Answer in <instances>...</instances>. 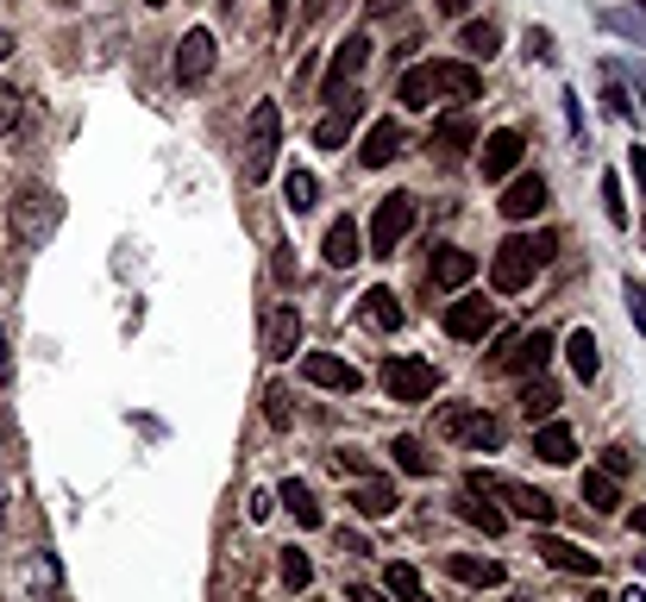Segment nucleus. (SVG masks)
<instances>
[{
  "label": "nucleus",
  "mask_w": 646,
  "mask_h": 602,
  "mask_svg": "<svg viewBox=\"0 0 646 602\" xmlns=\"http://www.w3.org/2000/svg\"><path fill=\"white\" fill-rule=\"evenodd\" d=\"M477 88H484L477 63H414L409 76L395 82V101L414 107V114H427L433 101H470Z\"/></svg>",
  "instance_id": "1"
},
{
  "label": "nucleus",
  "mask_w": 646,
  "mask_h": 602,
  "mask_svg": "<svg viewBox=\"0 0 646 602\" xmlns=\"http://www.w3.org/2000/svg\"><path fill=\"white\" fill-rule=\"evenodd\" d=\"M552 252H559V239H552V233L502 239V245H496V257H490V283H496V295H521L533 276L552 264Z\"/></svg>",
  "instance_id": "2"
},
{
  "label": "nucleus",
  "mask_w": 646,
  "mask_h": 602,
  "mask_svg": "<svg viewBox=\"0 0 646 602\" xmlns=\"http://www.w3.org/2000/svg\"><path fill=\"white\" fill-rule=\"evenodd\" d=\"M276 151H283V107L276 101H257L252 119H245V182H271L276 170Z\"/></svg>",
  "instance_id": "3"
},
{
  "label": "nucleus",
  "mask_w": 646,
  "mask_h": 602,
  "mask_svg": "<svg viewBox=\"0 0 646 602\" xmlns=\"http://www.w3.org/2000/svg\"><path fill=\"white\" fill-rule=\"evenodd\" d=\"M465 489H470V496H502V503H509L515 515H521V521L552 527V496H547V489L509 484V477H490V471H470V477H465Z\"/></svg>",
  "instance_id": "4"
},
{
  "label": "nucleus",
  "mask_w": 646,
  "mask_h": 602,
  "mask_svg": "<svg viewBox=\"0 0 646 602\" xmlns=\"http://www.w3.org/2000/svg\"><path fill=\"white\" fill-rule=\"evenodd\" d=\"M433 427L446 433V440H465L470 452H496V446H502V421L484 414V409H465V402H446Z\"/></svg>",
  "instance_id": "5"
},
{
  "label": "nucleus",
  "mask_w": 646,
  "mask_h": 602,
  "mask_svg": "<svg viewBox=\"0 0 646 602\" xmlns=\"http://www.w3.org/2000/svg\"><path fill=\"white\" fill-rule=\"evenodd\" d=\"M383 389H390V402H427L433 389H440V370L427 358H383Z\"/></svg>",
  "instance_id": "6"
},
{
  "label": "nucleus",
  "mask_w": 646,
  "mask_h": 602,
  "mask_svg": "<svg viewBox=\"0 0 646 602\" xmlns=\"http://www.w3.org/2000/svg\"><path fill=\"white\" fill-rule=\"evenodd\" d=\"M409 226H414V194H383L377 214H371V252L390 257L395 245L409 239Z\"/></svg>",
  "instance_id": "7"
},
{
  "label": "nucleus",
  "mask_w": 646,
  "mask_h": 602,
  "mask_svg": "<svg viewBox=\"0 0 646 602\" xmlns=\"http://www.w3.org/2000/svg\"><path fill=\"white\" fill-rule=\"evenodd\" d=\"M547 358H552V332H515L509 346L490 358V370H515V377H540L547 370Z\"/></svg>",
  "instance_id": "8"
},
{
  "label": "nucleus",
  "mask_w": 646,
  "mask_h": 602,
  "mask_svg": "<svg viewBox=\"0 0 646 602\" xmlns=\"http://www.w3.org/2000/svg\"><path fill=\"white\" fill-rule=\"evenodd\" d=\"M371 63V32H352V39L333 51V63H327V76H320V88H327V101H346V88L358 82V70Z\"/></svg>",
  "instance_id": "9"
},
{
  "label": "nucleus",
  "mask_w": 646,
  "mask_h": 602,
  "mask_svg": "<svg viewBox=\"0 0 646 602\" xmlns=\"http://www.w3.org/2000/svg\"><path fill=\"white\" fill-rule=\"evenodd\" d=\"M214 76V32H189V39L177 44V82L182 88H195V82H208Z\"/></svg>",
  "instance_id": "10"
},
{
  "label": "nucleus",
  "mask_w": 646,
  "mask_h": 602,
  "mask_svg": "<svg viewBox=\"0 0 646 602\" xmlns=\"http://www.w3.org/2000/svg\"><path fill=\"white\" fill-rule=\"evenodd\" d=\"M521 151H528V138L515 133V126L490 133V138H484V151H477V163H484V182H502V176L521 163Z\"/></svg>",
  "instance_id": "11"
},
{
  "label": "nucleus",
  "mask_w": 646,
  "mask_h": 602,
  "mask_svg": "<svg viewBox=\"0 0 646 602\" xmlns=\"http://www.w3.org/2000/svg\"><path fill=\"white\" fill-rule=\"evenodd\" d=\"M446 332L452 339H484V332H496V308L484 295H465V302L446 308Z\"/></svg>",
  "instance_id": "12"
},
{
  "label": "nucleus",
  "mask_w": 646,
  "mask_h": 602,
  "mask_svg": "<svg viewBox=\"0 0 646 602\" xmlns=\"http://www.w3.org/2000/svg\"><path fill=\"white\" fill-rule=\"evenodd\" d=\"M301 377H308L314 389H339V395L358 389V370L346 365V358H333V351H308V358H301Z\"/></svg>",
  "instance_id": "13"
},
{
  "label": "nucleus",
  "mask_w": 646,
  "mask_h": 602,
  "mask_svg": "<svg viewBox=\"0 0 646 602\" xmlns=\"http://www.w3.org/2000/svg\"><path fill=\"white\" fill-rule=\"evenodd\" d=\"M320 257H327V271H352L358 257H364L358 220H333V226H327V239H320Z\"/></svg>",
  "instance_id": "14"
},
{
  "label": "nucleus",
  "mask_w": 646,
  "mask_h": 602,
  "mask_svg": "<svg viewBox=\"0 0 646 602\" xmlns=\"http://www.w3.org/2000/svg\"><path fill=\"white\" fill-rule=\"evenodd\" d=\"M533 552H540L552 571H565V578H596V559H590L584 546L559 540V534H540V546H533Z\"/></svg>",
  "instance_id": "15"
},
{
  "label": "nucleus",
  "mask_w": 646,
  "mask_h": 602,
  "mask_svg": "<svg viewBox=\"0 0 646 602\" xmlns=\"http://www.w3.org/2000/svg\"><path fill=\"white\" fill-rule=\"evenodd\" d=\"M470 276H477V257L458 252V245H440V252H433V264H427V283H433V289H465Z\"/></svg>",
  "instance_id": "16"
},
{
  "label": "nucleus",
  "mask_w": 646,
  "mask_h": 602,
  "mask_svg": "<svg viewBox=\"0 0 646 602\" xmlns=\"http://www.w3.org/2000/svg\"><path fill=\"white\" fill-rule=\"evenodd\" d=\"M395 157H402V126H395V119H377L371 133H364L358 163H364V170H383V163H395Z\"/></svg>",
  "instance_id": "17"
},
{
  "label": "nucleus",
  "mask_w": 646,
  "mask_h": 602,
  "mask_svg": "<svg viewBox=\"0 0 646 602\" xmlns=\"http://www.w3.org/2000/svg\"><path fill=\"white\" fill-rule=\"evenodd\" d=\"M470 145H477V126H470L465 114H452V119H440V126H433V138H427V151H440L452 163V157H465Z\"/></svg>",
  "instance_id": "18"
},
{
  "label": "nucleus",
  "mask_w": 646,
  "mask_h": 602,
  "mask_svg": "<svg viewBox=\"0 0 646 602\" xmlns=\"http://www.w3.org/2000/svg\"><path fill=\"white\" fill-rule=\"evenodd\" d=\"M540 208H547V182H540V176H515L509 194H502V214L509 220H533Z\"/></svg>",
  "instance_id": "19"
},
{
  "label": "nucleus",
  "mask_w": 646,
  "mask_h": 602,
  "mask_svg": "<svg viewBox=\"0 0 646 602\" xmlns=\"http://www.w3.org/2000/svg\"><path fill=\"white\" fill-rule=\"evenodd\" d=\"M446 571H452L458 583H470V590H496V583L509 578V571H502L496 559H470V552H452V559H446Z\"/></svg>",
  "instance_id": "20"
},
{
  "label": "nucleus",
  "mask_w": 646,
  "mask_h": 602,
  "mask_svg": "<svg viewBox=\"0 0 646 602\" xmlns=\"http://www.w3.org/2000/svg\"><path fill=\"white\" fill-rule=\"evenodd\" d=\"M295 346H301V314H295V308H276L271 327H264V351H271V358H289Z\"/></svg>",
  "instance_id": "21"
},
{
  "label": "nucleus",
  "mask_w": 646,
  "mask_h": 602,
  "mask_svg": "<svg viewBox=\"0 0 646 602\" xmlns=\"http://www.w3.org/2000/svg\"><path fill=\"white\" fill-rule=\"evenodd\" d=\"M346 503H352L358 515H364V521H383V515H395V503H402V496H395V489L383 484V477H377V484H358L352 496H346Z\"/></svg>",
  "instance_id": "22"
},
{
  "label": "nucleus",
  "mask_w": 646,
  "mask_h": 602,
  "mask_svg": "<svg viewBox=\"0 0 646 602\" xmlns=\"http://www.w3.org/2000/svg\"><path fill=\"white\" fill-rule=\"evenodd\" d=\"M364 327H377V332H395L402 327V302H395L390 289H383V283H377V289H364Z\"/></svg>",
  "instance_id": "23"
},
{
  "label": "nucleus",
  "mask_w": 646,
  "mask_h": 602,
  "mask_svg": "<svg viewBox=\"0 0 646 602\" xmlns=\"http://www.w3.org/2000/svg\"><path fill=\"white\" fill-rule=\"evenodd\" d=\"M352 119H358V101L346 95V101L333 107V114L314 126V145H320V151H339V145H346V133H352Z\"/></svg>",
  "instance_id": "24"
},
{
  "label": "nucleus",
  "mask_w": 646,
  "mask_h": 602,
  "mask_svg": "<svg viewBox=\"0 0 646 602\" xmlns=\"http://www.w3.org/2000/svg\"><path fill=\"white\" fill-rule=\"evenodd\" d=\"M565 358H571V370H578V383H596L603 358H596V332H590V327H578V332L565 339Z\"/></svg>",
  "instance_id": "25"
},
{
  "label": "nucleus",
  "mask_w": 646,
  "mask_h": 602,
  "mask_svg": "<svg viewBox=\"0 0 646 602\" xmlns=\"http://www.w3.org/2000/svg\"><path fill=\"white\" fill-rule=\"evenodd\" d=\"M533 452L547 458V465H571V452H578V440H571L565 421H547V427L533 433Z\"/></svg>",
  "instance_id": "26"
},
{
  "label": "nucleus",
  "mask_w": 646,
  "mask_h": 602,
  "mask_svg": "<svg viewBox=\"0 0 646 602\" xmlns=\"http://www.w3.org/2000/svg\"><path fill=\"white\" fill-rule=\"evenodd\" d=\"M552 409H559V389H552L547 377H528V383H521V414H528V421H552Z\"/></svg>",
  "instance_id": "27"
},
{
  "label": "nucleus",
  "mask_w": 646,
  "mask_h": 602,
  "mask_svg": "<svg viewBox=\"0 0 646 602\" xmlns=\"http://www.w3.org/2000/svg\"><path fill=\"white\" fill-rule=\"evenodd\" d=\"M390 458H395V471H409V477H427L433 471V452L414 440V433H402V440H390Z\"/></svg>",
  "instance_id": "28"
},
{
  "label": "nucleus",
  "mask_w": 646,
  "mask_h": 602,
  "mask_svg": "<svg viewBox=\"0 0 646 602\" xmlns=\"http://www.w3.org/2000/svg\"><path fill=\"white\" fill-rule=\"evenodd\" d=\"M283 508H289L301 527H320V521H327V515H320V503H314V489L301 484V477H289V484H283Z\"/></svg>",
  "instance_id": "29"
},
{
  "label": "nucleus",
  "mask_w": 646,
  "mask_h": 602,
  "mask_svg": "<svg viewBox=\"0 0 646 602\" xmlns=\"http://www.w3.org/2000/svg\"><path fill=\"white\" fill-rule=\"evenodd\" d=\"M584 503L596 508V515H615V508H622V489H615L608 471H584Z\"/></svg>",
  "instance_id": "30"
},
{
  "label": "nucleus",
  "mask_w": 646,
  "mask_h": 602,
  "mask_svg": "<svg viewBox=\"0 0 646 602\" xmlns=\"http://www.w3.org/2000/svg\"><path fill=\"white\" fill-rule=\"evenodd\" d=\"M458 515H465L470 527H484V534H502V527H509L502 521V508H490L484 496H470V489H465V503H458Z\"/></svg>",
  "instance_id": "31"
},
{
  "label": "nucleus",
  "mask_w": 646,
  "mask_h": 602,
  "mask_svg": "<svg viewBox=\"0 0 646 602\" xmlns=\"http://www.w3.org/2000/svg\"><path fill=\"white\" fill-rule=\"evenodd\" d=\"M383 590H390L395 602H421V571H414V564H390V571H383Z\"/></svg>",
  "instance_id": "32"
},
{
  "label": "nucleus",
  "mask_w": 646,
  "mask_h": 602,
  "mask_svg": "<svg viewBox=\"0 0 646 602\" xmlns=\"http://www.w3.org/2000/svg\"><path fill=\"white\" fill-rule=\"evenodd\" d=\"M496 44H502V32H496L490 20H470V25H465V51H470V57L490 63V57H496Z\"/></svg>",
  "instance_id": "33"
},
{
  "label": "nucleus",
  "mask_w": 646,
  "mask_h": 602,
  "mask_svg": "<svg viewBox=\"0 0 646 602\" xmlns=\"http://www.w3.org/2000/svg\"><path fill=\"white\" fill-rule=\"evenodd\" d=\"M283 189H289V208H295V214H308L314 201H320V182H314V170H289V182H283Z\"/></svg>",
  "instance_id": "34"
},
{
  "label": "nucleus",
  "mask_w": 646,
  "mask_h": 602,
  "mask_svg": "<svg viewBox=\"0 0 646 602\" xmlns=\"http://www.w3.org/2000/svg\"><path fill=\"white\" fill-rule=\"evenodd\" d=\"M283 583H289V590H308L314 583V564H308L301 546H283Z\"/></svg>",
  "instance_id": "35"
},
{
  "label": "nucleus",
  "mask_w": 646,
  "mask_h": 602,
  "mask_svg": "<svg viewBox=\"0 0 646 602\" xmlns=\"http://www.w3.org/2000/svg\"><path fill=\"white\" fill-rule=\"evenodd\" d=\"M603 208L615 226H627V201H622V176H603Z\"/></svg>",
  "instance_id": "36"
},
{
  "label": "nucleus",
  "mask_w": 646,
  "mask_h": 602,
  "mask_svg": "<svg viewBox=\"0 0 646 602\" xmlns=\"http://www.w3.org/2000/svg\"><path fill=\"white\" fill-rule=\"evenodd\" d=\"M627 314H634V327H640V339H646V283H634V276H627Z\"/></svg>",
  "instance_id": "37"
},
{
  "label": "nucleus",
  "mask_w": 646,
  "mask_h": 602,
  "mask_svg": "<svg viewBox=\"0 0 646 602\" xmlns=\"http://www.w3.org/2000/svg\"><path fill=\"white\" fill-rule=\"evenodd\" d=\"M13 126H20V95H13V88L0 82V138L13 133Z\"/></svg>",
  "instance_id": "38"
},
{
  "label": "nucleus",
  "mask_w": 646,
  "mask_h": 602,
  "mask_svg": "<svg viewBox=\"0 0 646 602\" xmlns=\"http://www.w3.org/2000/svg\"><path fill=\"white\" fill-rule=\"evenodd\" d=\"M603 25H608V32H622V39H640L646 44V20H634V13H608Z\"/></svg>",
  "instance_id": "39"
},
{
  "label": "nucleus",
  "mask_w": 646,
  "mask_h": 602,
  "mask_svg": "<svg viewBox=\"0 0 646 602\" xmlns=\"http://www.w3.org/2000/svg\"><path fill=\"white\" fill-rule=\"evenodd\" d=\"M596 471H608V477H627V471H634V452L608 446V452H603V465H596Z\"/></svg>",
  "instance_id": "40"
},
{
  "label": "nucleus",
  "mask_w": 646,
  "mask_h": 602,
  "mask_svg": "<svg viewBox=\"0 0 646 602\" xmlns=\"http://www.w3.org/2000/svg\"><path fill=\"white\" fill-rule=\"evenodd\" d=\"M528 51L540 63H552V32H547V25H533V32H528Z\"/></svg>",
  "instance_id": "41"
},
{
  "label": "nucleus",
  "mask_w": 646,
  "mask_h": 602,
  "mask_svg": "<svg viewBox=\"0 0 646 602\" xmlns=\"http://www.w3.org/2000/svg\"><path fill=\"white\" fill-rule=\"evenodd\" d=\"M264 402H271V409H264V414H271L276 427H289V395H283V389H271V395H264Z\"/></svg>",
  "instance_id": "42"
},
{
  "label": "nucleus",
  "mask_w": 646,
  "mask_h": 602,
  "mask_svg": "<svg viewBox=\"0 0 646 602\" xmlns=\"http://www.w3.org/2000/svg\"><path fill=\"white\" fill-rule=\"evenodd\" d=\"M271 508H276V496H271V489H257V496H252V508H245V515H252V521H271Z\"/></svg>",
  "instance_id": "43"
},
{
  "label": "nucleus",
  "mask_w": 646,
  "mask_h": 602,
  "mask_svg": "<svg viewBox=\"0 0 646 602\" xmlns=\"http://www.w3.org/2000/svg\"><path fill=\"white\" fill-rule=\"evenodd\" d=\"M627 170H634V182H640V194H646V151L627 157Z\"/></svg>",
  "instance_id": "44"
},
{
  "label": "nucleus",
  "mask_w": 646,
  "mask_h": 602,
  "mask_svg": "<svg viewBox=\"0 0 646 602\" xmlns=\"http://www.w3.org/2000/svg\"><path fill=\"white\" fill-rule=\"evenodd\" d=\"M327 13V0H301V20H320Z\"/></svg>",
  "instance_id": "45"
},
{
  "label": "nucleus",
  "mask_w": 646,
  "mask_h": 602,
  "mask_svg": "<svg viewBox=\"0 0 646 602\" xmlns=\"http://www.w3.org/2000/svg\"><path fill=\"white\" fill-rule=\"evenodd\" d=\"M7 365H13V351H7V327H0V377H7Z\"/></svg>",
  "instance_id": "46"
},
{
  "label": "nucleus",
  "mask_w": 646,
  "mask_h": 602,
  "mask_svg": "<svg viewBox=\"0 0 646 602\" xmlns=\"http://www.w3.org/2000/svg\"><path fill=\"white\" fill-rule=\"evenodd\" d=\"M0 57H13V32L7 25H0Z\"/></svg>",
  "instance_id": "47"
},
{
  "label": "nucleus",
  "mask_w": 646,
  "mask_h": 602,
  "mask_svg": "<svg viewBox=\"0 0 646 602\" xmlns=\"http://www.w3.org/2000/svg\"><path fill=\"white\" fill-rule=\"evenodd\" d=\"M352 602H383V590H352Z\"/></svg>",
  "instance_id": "48"
},
{
  "label": "nucleus",
  "mask_w": 646,
  "mask_h": 602,
  "mask_svg": "<svg viewBox=\"0 0 646 602\" xmlns=\"http://www.w3.org/2000/svg\"><path fill=\"white\" fill-rule=\"evenodd\" d=\"M470 0H440V13H465Z\"/></svg>",
  "instance_id": "49"
},
{
  "label": "nucleus",
  "mask_w": 646,
  "mask_h": 602,
  "mask_svg": "<svg viewBox=\"0 0 646 602\" xmlns=\"http://www.w3.org/2000/svg\"><path fill=\"white\" fill-rule=\"evenodd\" d=\"M608 602H646V590H622V596H608Z\"/></svg>",
  "instance_id": "50"
},
{
  "label": "nucleus",
  "mask_w": 646,
  "mask_h": 602,
  "mask_svg": "<svg viewBox=\"0 0 646 602\" xmlns=\"http://www.w3.org/2000/svg\"><path fill=\"white\" fill-rule=\"evenodd\" d=\"M283 20H289V0H276V25H283Z\"/></svg>",
  "instance_id": "51"
},
{
  "label": "nucleus",
  "mask_w": 646,
  "mask_h": 602,
  "mask_svg": "<svg viewBox=\"0 0 646 602\" xmlns=\"http://www.w3.org/2000/svg\"><path fill=\"white\" fill-rule=\"evenodd\" d=\"M145 7H163V0H145Z\"/></svg>",
  "instance_id": "52"
},
{
  "label": "nucleus",
  "mask_w": 646,
  "mask_h": 602,
  "mask_svg": "<svg viewBox=\"0 0 646 602\" xmlns=\"http://www.w3.org/2000/svg\"><path fill=\"white\" fill-rule=\"evenodd\" d=\"M640 95H646V76H640Z\"/></svg>",
  "instance_id": "53"
},
{
  "label": "nucleus",
  "mask_w": 646,
  "mask_h": 602,
  "mask_svg": "<svg viewBox=\"0 0 646 602\" xmlns=\"http://www.w3.org/2000/svg\"><path fill=\"white\" fill-rule=\"evenodd\" d=\"M0 521H7V508H0Z\"/></svg>",
  "instance_id": "54"
},
{
  "label": "nucleus",
  "mask_w": 646,
  "mask_h": 602,
  "mask_svg": "<svg viewBox=\"0 0 646 602\" xmlns=\"http://www.w3.org/2000/svg\"><path fill=\"white\" fill-rule=\"evenodd\" d=\"M640 7H646V0H640Z\"/></svg>",
  "instance_id": "55"
}]
</instances>
